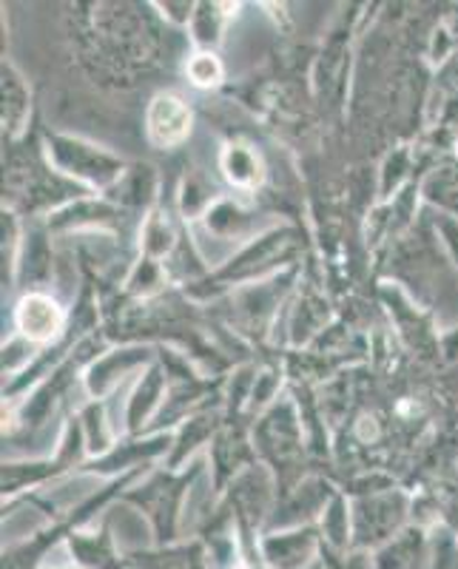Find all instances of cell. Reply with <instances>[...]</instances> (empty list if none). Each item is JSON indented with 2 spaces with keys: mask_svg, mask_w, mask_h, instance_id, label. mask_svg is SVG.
Listing matches in <instances>:
<instances>
[{
  "mask_svg": "<svg viewBox=\"0 0 458 569\" xmlns=\"http://www.w3.org/2000/svg\"><path fill=\"white\" fill-rule=\"evenodd\" d=\"M310 569H322V567H310Z\"/></svg>",
  "mask_w": 458,
  "mask_h": 569,
  "instance_id": "obj_7",
  "label": "cell"
},
{
  "mask_svg": "<svg viewBox=\"0 0 458 569\" xmlns=\"http://www.w3.org/2000/svg\"><path fill=\"white\" fill-rule=\"evenodd\" d=\"M257 162H253L251 154H246V151H233L231 157H228V177H231L233 182H242V186H248V182L257 180Z\"/></svg>",
  "mask_w": 458,
  "mask_h": 569,
  "instance_id": "obj_6",
  "label": "cell"
},
{
  "mask_svg": "<svg viewBox=\"0 0 458 569\" xmlns=\"http://www.w3.org/2000/svg\"><path fill=\"white\" fill-rule=\"evenodd\" d=\"M265 556L277 569H305L313 556L310 536H282L265 543Z\"/></svg>",
  "mask_w": 458,
  "mask_h": 569,
  "instance_id": "obj_3",
  "label": "cell"
},
{
  "mask_svg": "<svg viewBox=\"0 0 458 569\" xmlns=\"http://www.w3.org/2000/svg\"><path fill=\"white\" fill-rule=\"evenodd\" d=\"M149 131L160 146L180 142L188 134V109L177 98H157L149 111Z\"/></svg>",
  "mask_w": 458,
  "mask_h": 569,
  "instance_id": "obj_1",
  "label": "cell"
},
{
  "mask_svg": "<svg viewBox=\"0 0 458 569\" xmlns=\"http://www.w3.org/2000/svg\"><path fill=\"white\" fill-rule=\"evenodd\" d=\"M137 569H206V558L200 550H168L160 556L142 558Z\"/></svg>",
  "mask_w": 458,
  "mask_h": 569,
  "instance_id": "obj_4",
  "label": "cell"
},
{
  "mask_svg": "<svg viewBox=\"0 0 458 569\" xmlns=\"http://www.w3.org/2000/svg\"><path fill=\"white\" fill-rule=\"evenodd\" d=\"M188 74H191L197 86H211L220 80V63L211 54H197L191 66H188Z\"/></svg>",
  "mask_w": 458,
  "mask_h": 569,
  "instance_id": "obj_5",
  "label": "cell"
},
{
  "mask_svg": "<svg viewBox=\"0 0 458 569\" xmlns=\"http://www.w3.org/2000/svg\"><path fill=\"white\" fill-rule=\"evenodd\" d=\"M18 322L27 337L49 339L58 333L63 317H60V308L49 297H29L20 305Z\"/></svg>",
  "mask_w": 458,
  "mask_h": 569,
  "instance_id": "obj_2",
  "label": "cell"
}]
</instances>
